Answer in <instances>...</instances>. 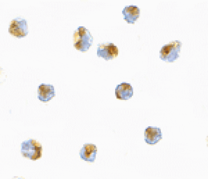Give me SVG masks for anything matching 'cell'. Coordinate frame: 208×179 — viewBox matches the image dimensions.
Returning a JSON list of instances; mask_svg holds the SVG:
<instances>
[{
    "mask_svg": "<svg viewBox=\"0 0 208 179\" xmlns=\"http://www.w3.org/2000/svg\"><path fill=\"white\" fill-rule=\"evenodd\" d=\"M37 98L42 101H48L55 96L54 86L51 85L42 83L37 88Z\"/></svg>",
    "mask_w": 208,
    "mask_h": 179,
    "instance_id": "1",
    "label": "cell"
},
{
    "mask_svg": "<svg viewBox=\"0 0 208 179\" xmlns=\"http://www.w3.org/2000/svg\"><path fill=\"white\" fill-rule=\"evenodd\" d=\"M115 94L117 99L120 100H127L132 96L133 89L129 83H123L117 86L115 90Z\"/></svg>",
    "mask_w": 208,
    "mask_h": 179,
    "instance_id": "2",
    "label": "cell"
},
{
    "mask_svg": "<svg viewBox=\"0 0 208 179\" xmlns=\"http://www.w3.org/2000/svg\"><path fill=\"white\" fill-rule=\"evenodd\" d=\"M160 130L157 128H147L145 132L146 141L151 143H156L158 140L157 138L160 137Z\"/></svg>",
    "mask_w": 208,
    "mask_h": 179,
    "instance_id": "3",
    "label": "cell"
},
{
    "mask_svg": "<svg viewBox=\"0 0 208 179\" xmlns=\"http://www.w3.org/2000/svg\"><path fill=\"white\" fill-rule=\"evenodd\" d=\"M84 150L83 155L86 159H93V157H95L96 150L95 146L93 145H86Z\"/></svg>",
    "mask_w": 208,
    "mask_h": 179,
    "instance_id": "4",
    "label": "cell"
},
{
    "mask_svg": "<svg viewBox=\"0 0 208 179\" xmlns=\"http://www.w3.org/2000/svg\"><path fill=\"white\" fill-rule=\"evenodd\" d=\"M36 146H35V150H36Z\"/></svg>",
    "mask_w": 208,
    "mask_h": 179,
    "instance_id": "5",
    "label": "cell"
},
{
    "mask_svg": "<svg viewBox=\"0 0 208 179\" xmlns=\"http://www.w3.org/2000/svg\"><path fill=\"white\" fill-rule=\"evenodd\" d=\"M37 156H37V155H36V158H38V157H37Z\"/></svg>",
    "mask_w": 208,
    "mask_h": 179,
    "instance_id": "6",
    "label": "cell"
}]
</instances>
